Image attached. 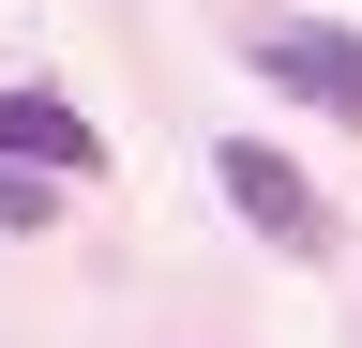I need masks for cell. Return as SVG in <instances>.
<instances>
[{
	"mask_svg": "<svg viewBox=\"0 0 362 348\" xmlns=\"http://www.w3.org/2000/svg\"><path fill=\"white\" fill-rule=\"evenodd\" d=\"M61 212V167H30V152H0V228H45Z\"/></svg>",
	"mask_w": 362,
	"mask_h": 348,
	"instance_id": "277c9868",
	"label": "cell"
},
{
	"mask_svg": "<svg viewBox=\"0 0 362 348\" xmlns=\"http://www.w3.org/2000/svg\"><path fill=\"white\" fill-rule=\"evenodd\" d=\"M272 91H302V106H332V121H362V30H317V16H272L257 46H242Z\"/></svg>",
	"mask_w": 362,
	"mask_h": 348,
	"instance_id": "7a4b0ae2",
	"label": "cell"
},
{
	"mask_svg": "<svg viewBox=\"0 0 362 348\" xmlns=\"http://www.w3.org/2000/svg\"><path fill=\"white\" fill-rule=\"evenodd\" d=\"M211 182H226V212H242V228H257L272 257H317V242H332L317 182H302V167L272 152V137H226V152H211Z\"/></svg>",
	"mask_w": 362,
	"mask_h": 348,
	"instance_id": "6da1fadb",
	"label": "cell"
},
{
	"mask_svg": "<svg viewBox=\"0 0 362 348\" xmlns=\"http://www.w3.org/2000/svg\"><path fill=\"white\" fill-rule=\"evenodd\" d=\"M0 152H30V167H61V182H90L106 167V137L61 106V91H0Z\"/></svg>",
	"mask_w": 362,
	"mask_h": 348,
	"instance_id": "3957f363",
	"label": "cell"
}]
</instances>
